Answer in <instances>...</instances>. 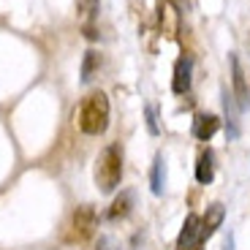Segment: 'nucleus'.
<instances>
[{"label":"nucleus","mask_w":250,"mask_h":250,"mask_svg":"<svg viewBox=\"0 0 250 250\" xmlns=\"http://www.w3.org/2000/svg\"><path fill=\"white\" fill-rule=\"evenodd\" d=\"M76 123H79L82 133L87 136H101V133L109 128V98L106 93H90L87 98L82 101L79 114H76Z\"/></svg>","instance_id":"f257e3e1"},{"label":"nucleus","mask_w":250,"mask_h":250,"mask_svg":"<svg viewBox=\"0 0 250 250\" xmlns=\"http://www.w3.org/2000/svg\"><path fill=\"white\" fill-rule=\"evenodd\" d=\"M120 180H123V150L120 144H109L95 161V185L101 193H112L120 188Z\"/></svg>","instance_id":"f03ea898"},{"label":"nucleus","mask_w":250,"mask_h":250,"mask_svg":"<svg viewBox=\"0 0 250 250\" xmlns=\"http://www.w3.org/2000/svg\"><path fill=\"white\" fill-rule=\"evenodd\" d=\"M95 226H98V218H95V209L90 204H82L76 207V212L71 215V234L68 237L74 239V242H84V239H90L95 234Z\"/></svg>","instance_id":"7ed1b4c3"},{"label":"nucleus","mask_w":250,"mask_h":250,"mask_svg":"<svg viewBox=\"0 0 250 250\" xmlns=\"http://www.w3.org/2000/svg\"><path fill=\"white\" fill-rule=\"evenodd\" d=\"M204 245V231H201V218L199 215H188L182 223V231L177 237V250H201Z\"/></svg>","instance_id":"20e7f679"},{"label":"nucleus","mask_w":250,"mask_h":250,"mask_svg":"<svg viewBox=\"0 0 250 250\" xmlns=\"http://www.w3.org/2000/svg\"><path fill=\"white\" fill-rule=\"evenodd\" d=\"M231 82H234L237 106L248 109L250 106V87H248V76H245V68H242V62H239L237 55H231Z\"/></svg>","instance_id":"39448f33"},{"label":"nucleus","mask_w":250,"mask_h":250,"mask_svg":"<svg viewBox=\"0 0 250 250\" xmlns=\"http://www.w3.org/2000/svg\"><path fill=\"white\" fill-rule=\"evenodd\" d=\"M190 76H193V60H190V55H182L180 60H177L174 65V79H171V90H174L177 95H185L188 90H190Z\"/></svg>","instance_id":"423d86ee"},{"label":"nucleus","mask_w":250,"mask_h":250,"mask_svg":"<svg viewBox=\"0 0 250 250\" xmlns=\"http://www.w3.org/2000/svg\"><path fill=\"white\" fill-rule=\"evenodd\" d=\"M218 128H220V117H218V114H209V112L196 114V120H193V136L196 139L209 142V139L218 133Z\"/></svg>","instance_id":"0eeeda50"},{"label":"nucleus","mask_w":250,"mask_h":250,"mask_svg":"<svg viewBox=\"0 0 250 250\" xmlns=\"http://www.w3.org/2000/svg\"><path fill=\"white\" fill-rule=\"evenodd\" d=\"M223 218H226L223 204H209V207H207L204 218H201V231H204V239H209L215 231H218L220 223H223Z\"/></svg>","instance_id":"6e6552de"},{"label":"nucleus","mask_w":250,"mask_h":250,"mask_svg":"<svg viewBox=\"0 0 250 250\" xmlns=\"http://www.w3.org/2000/svg\"><path fill=\"white\" fill-rule=\"evenodd\" d=\"M131 209H133V193H131V190H123V193L112 201L106 218L109 220H123V218H128V215H131Z\"/></svg>","instance_id":"1a4fd4ad"},{"label":"nucleus","mask_w":250,"mask_h":250,"mask_svg":"<svg viewBox=\"0 0 250 250\" xmlns=\"http://www.w3.org/2000/svg\"><path fill=\"white\" fill-rule=\"evenodd\" d=\"M215 177V155L209 150H204L199 155V163H196V180L201 182V185H209Z\"/></svg>","instance_id":"9d476101"},{"label":"nucleus","mask_w":250,"mask_h":250,"mask_svg":"<svg viewBox=\"0 0 250 250\" xmlns=\"http://www.w3.org/2000/svg\"><path fill=\"white\" fill-rule=\"evenodd\" d=\"M150 188L155 196H161L163 188H166V161H163V155H155V163H152L150 171Z\"/></svg>","instance_id":"9b49d317"},{"label":"nucleus","mask_w":250,"mask_h":250,"mask_svg":"<svg viewBox=\"0 0 250 250\" xmlns=\"http://www.w3.org/2000/svg\"><path fill=\"white\" fill-rule=\"evenodd\" d=\"M98 71H101V55L95 49H90L87 55H84V62H82V82L90 84V82L98 76Z\"/></svg>","instance_id":"f8f14e48"},{"label":"nucleus","mask_w":250,"mask_h":250,"mask_svg":"<svg viewBox=\"0 0 250 250\" xmlns=\"http://www.w3.org/2000/svg\"><path fill=\"white\" fill-rule=\"evenodd\" d=\"M76 8H79V17H82V22H84V27H87L93 19H98L101 3L98 0H76Z\"/></svg>","instance_id":"ddd939ff"},{"label":"nucleus","mask_w":250,"mask_h":250,"mask_svg":"<svg viewBox=\"0 0 250 250\" xmlns=\"http://www.w3.org/2000/svg\"><path fill=\"white\" fill-rule=\"evenodd\" d=\"M147 128H150V133H158V120H155V109L147 106Z\"/></svg>","instance_id":"4468645a"},{"label":"nucleus","mask_w":250,"mask_h":250,"mask_svg":"<svg viewBox=\"0 0 250 250\" xmlns=\"http://www.w3.org/2000/svg\"><path fill=\"white\" fill-rule=\"evenodd\" d=\"M171 3H174L177 8H188V6H190V0H171Z\"/></svg>","instance_id":"2eb2a0df"},{"label":"nucleus","mask_w":250,"mask_h":250,"mask_svg":"<svg viewBox=\"0 0 250 250\" xmlns=\"http://www.w3.org/2000/svg\"><path fill=\"white\" fill-rule=\"evenodd\" d=\"M226 250H234V237H231V234L226 237Z\"/></svg>","instance_id":"dca6fc26"}]
</instances>
